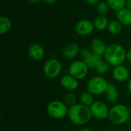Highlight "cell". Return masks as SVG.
I'll return each mask as SVG.
<instances>
[{
    "label": "cell",
    "mask_w": 131,
    "mask_h": 131,
    "mask_svg": "<svg viewBox=\"0 0 131 131\" xmlns=\"http://www.w3.org/2000/svg\"><path fill=\"white\" fill-rule=\"evenodd\" d=\"M68 117L72 124L84 125L91 120L93 115L90 107L82 104H76L69 107Z\"/></svg>",
    "instance_id": "obj_1"
},
{
    "label": "cell",
    "mask_w": 131,
    "mask_h": 131,
    "mask_svg": "<svg viewBox=\"0 0 131 131\" xmlns=\"http://www.w3.org/2000/svg\"><path fill=\"white\" fill-rule=\"evenodd\" d=\"M127 51L124 48L117 43L111 44L107 46L104 54L105 61H107L111 66L116 67L123 64L126 58Z\"/></svg>",
    "instance_id": "obj_2"
},
{
    "label": "cell",
    "mask_w": 131,
    "mask_h": 131,
    "mask_svg": "<svg viewBox=\"0 0 131 131\" xmlns=\"http://www.w3.org/2000/svg\"><path fill=\"white\" fill-rule=\"evenodd\" d=\"M130 115V110L127 106L118 104L110 109L108 119L113 124L122 125L129 121Z\"/></svg>",
    "instance_id": "obj_3"
},
{
    "label": "cell",
    "mask_w": 131,
    "mask_h": 131,
    "mask_svg": "<svg viewBox=\"0 0 131 131\" xmlns=\"http://www.w3.org/2000/svg\"><path fill=\"white\" fill-rule=\"evenodd\" d=\"M62 101H52L47 106L48 114L54 119H62L68 114L69 107Z\"/></svg>",
    "instance_id": "obj_4"
},
{
    "label": "cell",
    "mask_w": 131,
    "mask_h": 131,
    "mask_svg": "<svg viewBox=\"0 0 131 131\" xmlns=\"http://www.w3.org/2000/svg\"><path fill=\"white\" fill-rule=\"evenodd\" d=\"M108 84L107 80L101 76H95L91 78L88 84L87 88L88 91L91 93L93 95H101L105 93Z\"/></svg>",
    "instance_id": "obj_5"
},
{
    "label": "cell",
    "mask_w": 131,
    "mask_h": 131,
    "mask_svg": "<svg viewBox=\"0 0 131 131\" xmlns=\"http://www.w3.org/2000/svg\"><path fill=\"white\" fill-rule=\"evenodd\" d=\"M62 70V65L59 60L51 58L48 60L43 67V72L45 77L49 79H54L59 76Z\"/></svg>",
    "instance_id": "obj_6"
},
{
    "label": "cell",
    "mask_w": 131,
    "mask_h": 131,
    "mask_svg": "<svg viewBox=\"0 0 131 131\" xmlns=\"http://www.w3.org/2000/svg\"><path fill=\"white\" fill-rule=\"evenodd\" d=\"M89 71V68L84 62V61L77 60L73 61L68 68L69 74L73 76L78 80L84 78Z\"/></svg>",
    "instance_id": "obj_7"
},
{
    "label": "cell",
    "mask_w": 131,
    "mask_h": 131,
    "mask_svg": "<svg viewBox=\"0 0 131 131\" xmlns=\"http://www.w3.org/2000/svg\"><path fill=\"white\" fill-rule=\"evenodd\" d=\"M90 108L93 117H94L96 119L102 121L108 118L110 109L104 102L101 101H94L90 106Z\"/></svg>",
    "instance_id": "obj_8"
},
{
    "label": "cell",
    "mask_w": 131,
    "mask_h": 131,
    "mask_svg": "<svg viewBox=\"0 0 131 131\" xmlns=\"http://www.w3.org/2000/svg\"><path fill=\"white\" fill-rule=\"evenodd\" d=\"M81 55L82 57V61L87 64L89 68H95L98 62L102 60V56L97 55L91 51V50L88 48H82L81 50Z\"/></svg>",
    "instance_id": "obj_9"
},
{
    "label": "cell",
    "mask_w": 131,
    "mask_h": 131,
    "mask_svg": "<svg viewBox=\"0 0 131 131\" xmlns=\"http://www.w3.org/2000/svg\"><path fill=\"white\" fill-rule=\"evenodd\" d=\"M94 22L88 19H81L78 21L74 26L76 33L80 36H88L94 30Z\"/></svg>",
    "instance_id": "obj_10"
},
{
    "label": "cell",
    "mask_w": 131,
    "mask_h": 131,
    "mask_svg": "<svg viewBox=\"0 0 131 131\" xmlns=\"http://www.w3.org/2000/svg\"><path fill=\"white\" fill-rule=\"evenodd\" d=\"M112 75L115 81L119 82H125L128 81L130 78V71L126 66L121 64L114 67V69L112 71Z\"/></svg>",
    "instance_id": "obj_11"
},
{
    "label": "cell",
    "mask_w": 131,
    "mask_h": 131,
    "mask_svg": "<svg viewBox=\"0 0 131 131\" xmlns=\"http://www.w3.org/2000/svg\"><path fill=\"white\" fill-rule=\"evenodd\" d=\"M28 54L32 60L41 61L45 56V50L41 45L34 43L28 47Z\"/></svg>",
    "instance_id": "obj_12"
},
{
    "label": "cell",
    "mask_w": 131,
    "mask_h": 131,
    "mask_svg": "<svg viewBox=\"0 0 131 131\" xmlns=\"http://www.w3.org/2000/svg\"><path fill=\"white\" fill-rule=\"evenodd\" d=\"M60 82H61V86L64 88H65L66 90L70 91H75L79 86L78 80L76 79L75 78H74L73 76H71L69 74L64 75L61 78Z\"/></svg>",
    "instance_id": "obj_13"
},
{
    "label": "cell",
    "mask_w": 131,
    "mask_h": 131,
    "mask_svg": "<svg viewBox=\"0 0 131 131\" xmlns=\"http://www.w3.org/2000/svg\"><path fill=\"white\" fill-rule=\"evenodd\" d=\"M80 48L77 44L68 43L62 48V55L66 59H73L80 52Z\"/></svg>",
    "instance_id": "obj_14"
},
{
    "label": "cell",
    "mask_w": 131,
    "mask_h": 131,
    "mask_svg": "<svg viewBox=\"0 0 131 131\" xmlns=\"http://www.w3.org/2000/svg\"><path fill=\"white\" fill-rule=\"evenodd\" d=\"M107 46L106 45L105 42L98 38H96L92 40L91 43V50L93 53L102 56L105 54Z\"/></svg>",
    "instance_id": "obj_15"
},
{
    "label": "cell",
    "mask_w": 131,
    "mask_h": 131,
    "mask_svg": "<svg viewBox=\"0 0 131 131\" xmlns=\"http://www.w3.org/2000/svg\"><path fill=\"white\" fill-rule=\"evenodd\" d=\"M105 97L107 101L111 104H114L117 101L119 98V92L117 87L114 84H108L107 88L105 91Z\"/></svg>",
    "instance_id": "obj_16"
},
{
    "label": "cell",
    "mask_w": 131,
    "mask_h": 131,
    "mask_svg": "<svg viewBox=\"0 0 131 131\" xmlns=\"http://www.w3.org/2000/svg\"><path fill=\"white\" fill-rule=\"evenodd\" d=\"M117 20L123 26H128L131 25V9L125 7L117 12Z\"/></svg>",
    "instance_id": "obj_17"
},
{
    "label": "cell",
    "mask_w": 131,
    "mask_h": 131,
    "mask_svg": "<svg viewBox=\"0 0 131 131\" xmlns=\"http://www.w3.org/2000/svg\"><path fill=\"white\" fill-rule=\"evenodd\" d=\"M93 22H94V28L97 30H98V31H104V29L107 28L110 21H108V19L106 17V15H97L94 18Z\"/></svg>",
    "instance_id": "obj_18"
},
{
    "label": "cell",
    "mask_w": 131,
    "mask_h": 131,
    "mask_svg": "<svg viewBox=\"0 0 131 131\" xmlns=\"http://www.w3.org/2000/svg\"><path fill=\"white\" fill-rule=\"evenodd\" d=\"M12 26V21L10 20L9 18L2 15L0 17V34L1 35H5L8 33Z\"/></svg>",
    "instance_id": "obj_19"
},
{
    "label": "cell",
    "mask_w": 131,
    "mask_h": 131,
    "mask_svg": "<svg viewBox=\"0 0 131 131\" xmlns=\"http://www.w3.org/2000/svg\"><path fill=\"white\" fill-rule=\"evenodd\" d=\"M123 25L118 20H113L109 22L107 30L112 35H118L122 31Z\"/></svg>",
    "instance_id": "obj_20"
},
{
    "label": "cell",
    "mask_w": 131,
    "mask_h": 131,
    "mask_svg": "<svg viewBox=\"0 0 131 131\" xmlns=\"http://www.w3.org/2000/svg\"><path fill=\"white\" fill-rule=\"evenodd\" d=\"M111 9L117 12L126 7V0H107Z\"/></svg>",
    "instance_id": "obj_21"
},
{
    "label": "cell",
    "mask_w": 131,
    "mask_h": 131,
    "mask_svg": "<svg viewBox=\"0 0 131 131\" xmlns=\"http://www.w3.org/2000/svg\"><path fill=\"white\" fill-rule=\"evenodd\" d=\"M80 101H81V104L88 107H90L94 102L93 94L89 91L82 92L80 96Z\"/></svg>",
    "instance_id": "obj_22"
},
{
    "label": "cell",
    "mask_w": 131,
    "mask_h": 131,
    "mask_svg": "<svg viewBox=\"0 0 131 131\" xmlns=\"http://www.w3.org/2000/svg\"><path fill=\"white\" fill-rule=\"evenodd\" d=\"M111 68V65L107 61H104V60H101L98 64H97V66L95 67V71L100 74H106L109 71Z\"/></svg>",
    "instance_id": "obj_23"
},
{
    "label": "cell",
    "mask_w": 131,
    "mask_h": 131,
    "mask_svg": "<svg viewBox=\"0 0 131 131\" xmlns=\"http://www.w3.org/2000/svg\"><path fill=\"white\" fill-rule=\"evenodd\" d=\"M96 8L99 15H106L111 9L107 2L104 1H101L99 3H97Z\"/></svg>",
    "instance_id": "obj_24"
},
{
    "label": "cell",
    "mask_w": 131,
    "mask_h": 131,
    "mask_svg": "<svg viewBox=\"0 0 131 131\" xmlns=\"http://www.w3.org/2000/svg\"><path fill=\"white\" fill-rule=\"evenodd\" d=\"M64 103L70 107L77 104V98L72 93H68L64 96Z\"/></svg>",
    "instance_id": "obj_25"
},
{
    "label": "cell",
    "mask_w": 131,
    "mask_h": 131,
    "mask_svg": "<svg viewBox=\"0 0 131 131\" xmlns=\"http://www.w3.org/2000/svg\"><path fill=\"white\" fill-rule=\"evenodd\" d=\"M90 5H97L101 2V0H85Z\"/></svg>",
    "instance_id": "obj_26"
},
{
    "label": "cell",
    "mask_w": 131,
    "mask_h": 131,
    "mask_svg": "<svg viewBox=\"0 0 131 131\" xmlns=\"http://www.w3.org/2000/svg\"><path fill=\"white\" fill-rule=\"evenodd\" d=\"M126 58L127 60L131 63V48L127 51V54H126Z\"/></svg>",
    "instance_id": "obj_27"
},
{
    "label": "cell",
    "mask_w": 131,
    "mask_h": 131,
    "mask_svg": "<svg viewBox=\"0 0 131 131\" xmlns=\"http://www.w3.org/2000/svg\"><path fill=\"white\" fill-rule=\"evenodd\" d=\"M126 7L131 9V0H126Z\"/></svg>",
    "instance_id": "obj_28"
},
{
    "label": "cell",
    "mask_w": 131,
    "mask_h": 131,
    "mask_svg": "<svg viewBox=\"0 0 131 131\" xmlns=\"http://www.w3.org/2000/svg\"><path fill=\"white\" fill-rule=\"evenodd\" d=\"M45 2L48 3V4H54L58 0H43Z\"/></svg>",
    "instance_id": "obj_29"
},
{
    "label": "cell",
    "mask_w": 131,
    "mask_h": 131,
    "mask_svg": "<svg viewBox=\"0 0 131 131\" xmlns=\"http://www.w3.org/2000/svg\"><path fill=\"white\" fill-rule=\"evenodd\" d=\"M127 88H128V91H130V93L131 94V78L129 80V81L127 83Z\"/></svg>",
    "instance_id": "obj_30"
},
{
    "label": "cell",
    "mask_w": 131,
    "mask_h": 131,
    "mask_svg": "<svg viewBox=\"0 0 131 131\" xmlns=\"http://www.w3.org/2000/svg\"><path fill=\"white\" fill-rule=\"evenodd\" d=\"M30 2H32V3H37V2H39L41 0H28Z\"/></svg>",
    "instance_id": "obj_31"
},
{
    "label": "cell",
    "mask_w": 131,
    "mask_h": 131,
    "mask_svg": "<svg viewBox=\"0 0 131 131\" xmlns=\"http://www.w3.org/2000/svg\"><path fill=\"white\" fill-rule=\"evenodd\" d=\"M81 131H92L91 129H89V128H88V127H84V128H83V129H81Z\"/></svg>",
    "instance_id": "obj_32"
},
{
    "label": "cell",
    "mask_w": 131,
    "mask_h": 131,
    "mask_svg": "<svg viewBox=\"0 0 131 131\" xmlns=\"http://www.w3.org/2000/svg\"><path fill=\"white\" fill-rule=\"evenodd\" d=\"M130 114H131V109H130Z\"/></svg>",
    "instance_id": "obj_33"
},
{
    "label": "cell",
    "mask_w": 131,
    "mask_h": 131,
    "mask_svg": "<svg viewBox=\"0 0 131 131\" xmlns=\"http://www.w3.org/2000/svg\"><path fill=\"white\" fill-rule=\"evenodd\" d=\"M130 69H131V67H130Z\"/></svg>",
    "instance_id": "obj_34"
}]
</instances>
